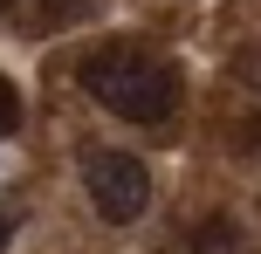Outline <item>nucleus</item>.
I'll list each match as a JSON object with an SVG mask.
<instances>
[{
	"label": "nucleus",
	"instance_id": "f257e3e1",
	"mask_svg": "<svg viewBox=\"0 0 261 254\" xmlns=\"http://www.w3.org/2000/svg\"><path fill=\"white\" fill-rule=\"evenodd\" d=\"M83 90L90 103H103L110 117L124 124H165L179 110V69L158 62V55L130 48V41H110V48H90L83 55Z\"/></svg>",
	"mask_w": 261,
	"mask_h": 254
},
{
	"label": "nucleus",
	"instance_id": "f03ea898",
	"mask_svg": "<svg viewBox=\"0 0 261 254\" xmlns=\"http://www.w3.org/2000/svg\"><path fill=\"white\" fill-rule=\"evenodd\" d=\"M83 186H90V206L110 227H130V220L151 206V172H144L130 151H90V158H83Z\"/></svg>",
	"mask_w": 261,
	"mask_h": 254
},
{
	"label": "nucleus",
	"instance_id": "7ed1b4c3",
	"mask_svg": "<svg viewBox=\"0 0 261 254\" xmlns=\"http://www.w3.org/2000/svg\"><path fill=\"white\" fill-rule=\"evenodd\" d=\"M96 0H41V27H69V21H83Z\"/></svg>",
	"mask_w": 261,
	"mask_h": 254
},
{
	"label": "nucleus",
	"instance_id": "20e7f679",
	"mask_svg": "<svg viewBox=\"0 0 261 254\" xmlns=\"http://www.w3.org/2000/svg\"><path fill=\"white\" fill-rule=\"evenodd\" d=\"M21 117H28V110H21V90L0 76V137H14V131H21Z\"/></svg>",
	"mask_w": 261,
	"mask_h": 254
},
{
	"label": "nucleus",
	"instance_id": "39448f33",
	"mask_svg": "<svg viewBox=\"0 0 261 254\" xmlns=\"http://www.w3.org/2000/svg\"><path fill=\"white\" fill-rule=\"evenodd\" d=\"M14 241V213H0V247H7Z\"/></svg>",
	"mask_w": 261,
	"mask_h": 254
},
{
	"label": "nucleus",
	"instance_id": "423d86ee",
	"mask_svg": "<svg viewBox=\"0 0 261 254\" xmlns=\"http://www.w3.org/2000/svg\"><path fill=\"white\" fill-rule=\"evenodd\" d=\"M248 145H254V151H261V117H254V124H248Z\"/></svg>",
	"mask_w": 261,
	"mask_h": 254
},
{
	"label": "nucleus",
	"instance_id": "0eeeda50",
	"mask_svg": "<svg viewBox=\"0 0 261 254\" xmlns=\"http://www.w3.org/2000/svg\"><path fill=\"white\" fill-rule=\"evenodd\" d=\"M7 7H14V0H0V14H7Z\"/></svg>",
	"mask_w": 261,
	"mask_h": 254
}]
</instances>
